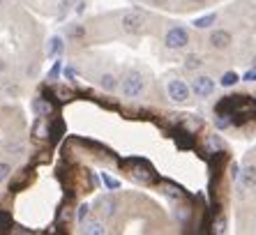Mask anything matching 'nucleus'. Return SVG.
<instances>
[{
  "label": "nucleus",
  "instance_id": "6",
  "mask_svg": "<svg viewBox=\"0 0 256 235\" xmlns=\"http://www.w3.org/2000/svg\"><path fill=\"white\" fill-rule=\"evenodd\" d=\"M192 92L201 97V100H206V97H210L214 92V81L210 76H196L192 81Z\"/></svg>",
  "mask_w": 256,
  "mask_h": 235
},
{
  "label": "nucleus",
  "instance_id": "1",
  "mask_svg": "<svg viewBox=\"0 0 256 235\" xmlns=\"http://www.w3.org/2000/svg\"><path fill=\"white\" fill-rule=\"evenodd\" d=\"M146 21H148V14L141 12V10H127V12L122 14V18H120L122 30H125V32H132V35L141 32Z\"/></svg>",
  "mask_w": 256,
  "mask_h": 235
},
{
  "label": "nucleus",
  "instance_id": "9",
  "mask_svg": "<svg viewBox=\"0 0 256 235\" xmlns=\"http://www.w3.org/2000/svg\"><path fill=\"white\" fill-rule=\"evenodd\" d=\"M100 208H102V214H104V217H111V214L118 210V200H116L114 196H104L102 203H100Z\"/></svg>",
  "mask_w": 256,
  "mask_h": 235
},
{
  "label": "nucleus",
  "instance_id": "11",
  "mask_svg": "<svg viewBox=\"0 0 256 235\" xmlns=\"http://www.w3.org/2000/svg\"><path fill=\"white\" fill-rule=\"evenodd\" d=\"M214 21H217V14H206V16H198L196 21H194V28H198V30L210 28Z\"/></svg>",
  "mask_w": 256,
  "mask_h": 235
},
{
  "label": "nucleus",
  "instance_id": "24",
  "mask_svg": "<svg viewBox=\"0 0 256 235\" xmlns=\"http://www.w3.org/2000/svg\"><path fill=\"white\" fill-rule=\"evenodd\" d=\"M155 2H166V0H155Z\"/></svg>",
  "mask_w": 256,
  "mask_h": 235
},
{
  "label": "nucleus",
  "instance_id": "4",
  "mask_svg": "<svg viewBox=\"0 0 256 235\" xmlns=\"http://www.w3.org/2000/svg\"><path fill=\"white\" fill-rule=\"evenodd\" d=\"M143 88H146V81H143V76L138 72H130V74L122 78V94L130 97V100L138 97V94L143 92Z\"/></svg>",
  "mask_w": 256,
  "mask_h": 235
},
{
  "label": "nucleus",
  "instance_id": "2",
  "mask_svg": "<svg viewBox=\"0 0 256 235\" xmlns=\"http://www.w3.org/2000/svg\"><path fill=\"white\" fill-rule=\"evenodd\" d=\"M125 164H132L134 168H132V176L136 178V180H141V182H155L157 180V173H155V168L150 166V162H146V159H127Z\"/></svg>",
  "mask_w": 256,
  "mask_h": 235
},
{
  "label": "nucleus",
  "instance_id": "7",
  "mask_svg": "<svg viewBox=\"0 0 256 235\" xmlns=\"http://www.w3.org/2000/svg\"><path fill=\"white\" fill-rule=\"evenodd\" d=\"M210 44L214 48H228L231 46V32L228 30H214L210 35Z\"/></svg>",
  "mask_w": 256,
  "mask_h": 235
},
{
  "label": "nucleus",
  "instance_id": "21",
  "mask_svg": "<svg viewBox=\"0 0 256 235\" xmlns=\"http://www.w3.org/2000/svg\"><path fill=\"white\" fill-rule=\"evenodd\" d=\"M242 81L256 83V67H254V70H250V72H244V74H242Z\"/></svg>",
  "mask_w": 256,
  "mask_h": 235
},
{
  "label": "nucleus",
  "instance_id": "16",
  "mask_svg": "<svg viewBox=\"0 0 256 235\" xmlns=\"http://www.w3.org/2000/svg\"><path fill=\"white\" fill-rule=\"evenodd\" d=\"M32 106H35V111L40 113V116H48V113H51V104H46L42 97H37V100L32 102Z\"/></svg>",
  "mask_w": 256,
  "mask_h": 235
},
{
  "label": "nucleus",
  "instance_id": "26",
  "mask_svg": "<svg viewBox=\"0 0 256 235\" xmlns=\"http://www.w3.org/2000/svg\"><path fill=\"white\" fill-rule=\"evenodd\" d=\"M196 2H203V0H196Z\"/></svg>",
  "mask_w": 256,
  "mask_h": 235
},
{
  "label": "nucleus",
  "instance_id": "12",
  "mask_svg": "<svg viewBox=\"0 0 256 235\" xmlns=\"http://www.w3.org/2000/svg\"><path fill=\"white\" fill-rule=\"evenodd\" d=\"M238 81H240V76L236 74V72H226V74H222L220 86H224V88H233Z\"/></svg>",
  "mask_w": 256,
  "mask_h": 235
},
{
  "label": "nucleus",
  "instance_id": "13",
  "mask_svg": "<svg viewBox=\"0 0 256 235\" xmlns=\"http://www.w3.org/2000/svg\"><path fill=\"white\" fill-rule=\"evenodd\" d=\"M201 65H203V60H201V56H196V53H190L185 58V70H190V72L198 70Z\"/></svg>",
  "mask_w": 256,
  "mask_h": 235
},
{
  "label": "nucleus",
  "instance_id": "25",
  "mask_svg": "<svg viewBox=\"0 0 256 235\" xmlns=\"http://www.w3.org/2000/svg\"><path fill=\"white\" fill-rule=\"evenodd\" d=\"M254 67H256V58H254Z\"/></svg>",
  "mask_w": 256,
  "mask_h": 235
},
{
  "label": "nucleus",
  "instance_id": "18",
  "mask_svg": "<svg viewBox=\"0 0 256 235\" xmlns=\"http://www.w3.org/2000/svg\"><path fill=\"white\" fill-rule=\"evenodd\" d=\"M88 214H90V206H88V203H84V206H78L76 222L81 224V226H84V224H86V217H88Z\"/></svg>",
  "mask_w": 256,
  "mask_h": 235
},
{
  "label": "nucleus",
  "instance_id": "23",
  "mask_svg": "<svg viewBox=\"0 0 256 235\" xmlns=\"http://www.w3.org/2000/svg\"><path fill=\"white\" fill-rule=\"evenodd\" d=\"M84 35V28H70V37H78Z\"/></svg>",
  "mask_w": 256,
  "mask_h": 235
},
{
  "label": "nucleus",
  "instance_id": "20",
  "mask_svg": "<svg viewBox=\"0 0 256 235\" xmlns=\"http://www.w3.org/2000/svg\"><path fill=\"white\" fill-rule=\"evenodd\" d=\"M10 173H12V166H10V164H2V162H0V182H5L7 178H10Z\"/></svg>",
  "mask_w": 256,
  "mask_h": 235
},
{
  "label": "nucleus",
  "instance_id": "17",
  "mask_svg": "<svg viewBox=\"0 0 256 235\" xmlns=\"http://www.w3.org/2000/svg\"><path fill=\"white\" fill-rule=\"evenodd\" d=\"M62 51V40L60 37H54V40L48 42V56H58Z\"/></svg>",
  "mask_w": 256,
  "mask_h": 235
},
{
  "label": "nucleus",
  "instance_id": "5",
  "mask_svg": "<svg viewBox=\"0 0 256 235\" xmlns=\"http://www.w3.org/2000/svg\"><path fill=\"white\" fill-rule=\"evenodd\" d=\"M166 92H168V100H173L176 104H185V102L190 100L192 88L187 86L185 81H180V78H173V81L166 83Z\"/></svg>",
  "mask_w": 256,
  "mask_h": 235
},
{
  "label": "nucleus",
  "instance_id": "15",
  "mask_svg": "<svg viewBox=\"0 0 256 235\" xmlns=\"http://www.w3.org/2000/svg\"><path fill=\"white\" fill-rule=\"evenodd\" d=\"M12 214L7 210H0V233H5V230H10L12 228Z\"/></svg>",
  "mask_w": 256,
  "mask_h": 235
},
{
  "label": "nucleus",
  "instance_id": "3",
  "mask_svg": "<svg viewBox=\"0 0 256 235\" xmlns=\"http://www.w3.org/2000/svg\"><path fill=\"white\" fill-rule=\"evenodd\" d=\"M164 44H166L168 48H173V51L185 48L187 44H190V32H187V28H182V26H173V28L166 32V37H164Z\"/></svg>",
  "mask_w": 256,
  "mask_h": 235
},
{
  "label": "nucleus",
  "instance_id": "10",
  "mask_svg": "<svg viewBox=\"0 0 256 235\" xmlns=\"http://www.w3.org/2000/svg\"><path fill=\"white\" fill-rule=\"evenodd\" d=\"M84 233L86 235H104L106 228H104L100 222H88V224H84Z\"/></svg>",
  "mask_w": 256,
  "mask_h": 235
},
{
  "label": "nucleus",
  "instance_id": "22",
  "mask_svg": "<svg viewBox=\"0 0 256 235\" xmlns=\"http://www.w3.org/2000/svg\"><path fill=\"white\" fill-rule=\"evenodd\" d=\"M58 74H60V62H56L54 70H51V74H48V78L54 81V78H58Z\"/></svg>",
  "mask_w": 256,
  "mask_h": 235
},
{
  "label": "nucleus",
  "instance_id": "8",
  "mask_svg": "<svg viewBox=\"0 0 256 235\" xmlns=\"http://www.w3.org/2000/svg\"><path fill=\"white\" fill-rule=\"evenodd\" d=\"M240 184L242 189H256V166H244L240 170Z\"/></svg>",
  "mask_w": 256,
  "mask_h": 235
},
{
  "label": "nucleus",
  "instance_id": "14",
  "mask_svg": "<svg viewBox=\"0 0 256 235\" xmlns=\"http://www.w3.org/2000/svg\"><path fill=\"white\" fill-rule=\"evenodd\" d=\"M100 86H102L104 90H108V92H111V90L118 88V78L111 76V74H104V76L100 78Z\"/></svg>",
  "mask_w": 256,
  "mask_h": 235
},
{
  "label": "nucleus",
  "instance_id": "19",
  "mask_svg": "<svg viewBox=\"0 0 256 235\" xmlns=\"http://www.w3.org/2000/svg\"><path fill=\"white\" fill-rule=\"evenodd\" d=\"M102 182L106 184V189H111V192H116V189L120 187L118 180H116V178H111V176H106V173H102Z\"/></svg>",
  "mask_w": 256,
  "mask_h": 235
}]
</instances>
